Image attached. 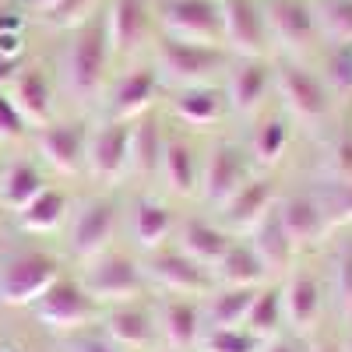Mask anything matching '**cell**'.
I'll return each instance as SVG.
<instances>
[{
    "mask_svg": "<svg viewBox=\"0 0 352 352\" xmlns=\"http://www.w3.org/2000/svg\"><path fill=\"white\" fill-rule=\"evenodd\" d=\"M109 56L113 50L106 36V14H92L74 28V36L60 56V78L67 96H74L78 102H92L106 85Z\"/></svg>",
    "mask_w": 352,
    "mask_h": 352,
    "instance_id": "1",
    "label": "cell"
},
{
    "mask_svg": "<svg viewBox=\"0 0 352 352\" xmlns=\"http://www.w3.org/2000/svg\"><path fill=\"white\" fill-rule=\"evenodd\" d=\"M60 261L46 250H18L0 261V307H32L60 278Z\"/></svg>",
    "mask_w": 352,
    "mask_h": 352,
    "instance_id": "2",
    "label": "cell"
},
{
    "mask_svg": "<svg viewBox=\"0 0 352 352\" xmlns=\"http://www.w3.org/2000/svg\"><path fill=\"white\" fill-rule=\"evenodd\" d=\"M32 314L43 328L50 331H60V335H71V331H81L96 320L99 314V303L85 292L81 282L60 275L43 296L32 303Z\"/></svg>",
    "mask_w": 352,
    "mask_h": 352,
    "instance_id": "3",
    "label": "cell"
},
{
    "mask_svg": "<svg viewBox=\"0 0 352 352\" xmlns=\"http://www.w3.org/2000/svg\"><path fill=\"white\" fill-rule=\"evenodd\" d=\"M81 285L96 303H131L134 296H141L144 275L127 254L102 250L99 257L88 261V268L81 275Z\"/></svg>",
    "mask_w": 352,
    "mask_h": 352,
    "instance_id": "4",
    "label": "cell"
},
{
    "mask_svg": "<svg viewBox=\"0 0 352 352\" xmlns=\"http://www.w3.org/2000/svg\"><path fill=\"white\" fill-rule=\"evenodd\" d=\"M155 60H159L162 78L187 88V85H204L215 71H222L226 53L219 46H208V43H187V39L162 36L155 46Z\"/></svg>",
    "mask_w": 352,
    "mask_h": 352,
    "instance_id": "5",
    "label": "cell"
},
{
    "mask_svg": "<svg viewBox=\"0 0 352 352\" xmlns=\"http://www.w3.org/2000/svg\"><path fill=\"white\" fill-rule=\"evenodd\" d=\"M275 92L300 124L314 127L328 116V85L296 60H282L275 67Z\"/></svg>",
    "mask_w": 352,
    "mask_h": 352,
    "instance_id": "6",
    "label": "cell"
},
{
    "mask_svg": "<svg viewBox=\"0 0 352 352\" xmlns=\"http://www.w3.org/2000/svg\"><path fill=\"white\" fill-rule=\"evenodd\" d=\"M162 36L187 39V43H222V14L219 0H162L159 4Z\"/></svg>",
    "mask_w": 352,
    "mask_h": 352,
    "instance_id": "7",
    "label": "cell"
},
{
    "mask_svg": "<svg viewBox=\"0 0 352 352\" xmlns=\"http://www.w3.org/2000/svg\"><path fill=\"white\" fill-rule=\"evenodd\" d=\"M131 131L134 120H106L99 131L88 134L85 169L102 184H116L131 169Z\"/></svg>",
    "mask_w": 352,
    "mask_h": 352,
    "instance_id": "8",
    "label": "cell"
},
{
    "mask_svg": "<svg viewBox=\"0 0 352 352\" xmlns=\"http://www.w3.org/2000/svg\"><path fill=\"white\" fill-rule=\"evenodd\" d=\"M222 43L240 56H264L268 50V25H264L261 0H219Z\"/></svg>",
    "mask_w": 352,
    "mask_h": 352,
    "instance_id": "9",
    "label": "cell"
},
{
    "mask_svg": "<svg viewBox=\"0 0 352 352\" xmlns=\"http://www.w3.org/2000/svg\"><path fill=\"white\" fill-rule=\"evenodd\" d=\"M268 43L275 39L282 50H307L317 39V18L310 0H261Z\"/></svg>",
    "mask_w": 352,
    "mask_h": 352,
    "instance_id": "10",
    "label": "cell"
},
{
    "mask_svg": "<svg viewBox=\"0 0 352 352\" xmlns=\"http://www.w3.org/2000/svg\"><path fill=\"white\" fill-rule=\"evenodd\" d=\"M88 124L85 120H50L36 131V148L56 173H78L88 152Z\"/></svg>",
    "mask_w": 352,
    "mask_h": 352,
    "instance_id": "11",
    "label": "cell"
},
{
    "mask_svg": "<svg viewBox=\"0 0 352 352\" xmlns=\"http://www.w3.org/2000/svg\"><path fill=\"white\" fill-rule=\"evenodd\" d=\"M113 229H116L113 201H106V197L85 201L74 215V222H71V254L81 257V261L99 257L113 240Z\"/></svg>",
    "mask_w": 352,
    "mask_h": 352,
    "instance_id": "12",
    "label": "cell"
},
{
    "mask_svg": "<svg viewBox=\"0 0 352 352\" xmlns=\"http://www.w3.org/2000/svg\"><path fill=\"white\" fill-rule=\"evenodd\" d=\"M148 275L173 296H204V292H212V275L184 250H155L148 261Z\"/></svg>",
    "mask_w": 352,
    "mask_h": 352,
    "instance_id": "13",
    "label": "cell"
},
{
    "mask_svg": "<svg viewBox=\"0 0 352 352\" xmlns=\"http://www.w3.org/2000/svg\"><path fill=\"white\" fill-rule=\"evenodd\" d=\"M250 180L247 173V159L236 144H219V148L208 155V166L201 169V190H204V201L222 208V204L236 194L243 184Z\"/></svg>",
    "mask_w": 352,
    "mask_h": 352,
    "instance_id": "14",
    "label": "cell"
},
{
    "mask_svg": "<svg viewBox=\"0 0 352 352\" xmlns=\"http://www.w3.org/2000/svg\"><path fill=\"white\" fill-rule=\"evenodd\" d=\"M272 208H275V180H268V176H250V180L222 204V222L232 232H250Z\"/></svg>",
    "mask_w": 352,
    "mask_h": 352,
    "instance_id": "15",
    "label": "cell"
},
{
    "mask_svg": "<svg viewBox=\"0 0 352 352\" xmlns=\"http://www.w3.org/2000/svg\"><path fill=\"white\" fill-rule=\"evenodd\" d=\"M272 85H275V67L264 60V56H243V60L229 71L226 102L236 113H254L264 102Z\"/></svg>",
    "mask_w": 352,
    "mask_h": 352,
    "instance_id": "16",
    "label": "cell"
},
{
    "mask_svg": "<svg viewBox=\"0 0 352 352\" xmlns=\"http://www.w3.org/2000/svg\"><path fill=\"white\" fill-rule=\"evenodd\" d=\"M159 96V74L155 67H134L113 85L109 96V120H138L148 113Z\"/></svg>",
    "mask_w": 352,
    "mask_h": 352,
    "instance_id": "17",
    "label": "cell"
},
{
    "mask_svg": "<svg viewBox=\"0 0 352 352\" xmlns=\"http://www.w3.org/2000/svg\"><path fill=\"white\" fill-rule=\"evenodd\" d=\"M275 215L285 229V236L292 240V247H310L317 236L328 232V219H324V208L317 204L314 194H292V197H282L275 204Z\"/></svg>",
    "mask_w": 352,
    "mask_h": 352,
    "instance_id": "18",
    "label": "cell"
},
{
    "mask_svg": "<svg viewBox=\"0 0 352 352\" xmlns=\"http://www.w3.org/2000/svg\"><path fill=\"white\" fill-rule=\"evenodd\" d=\"M8 96L18 106V113L25 116V124L43 127L53 120V85L39 67H21L8 81Z\"/></svg>",
    "mask_w": 352,
    "mask_h": 352,
    "instance_id": "19",
    "label": "cell"
},
{
    "mask_svg": "<svg viewBox=\"0 0 352 352\" xmlns=\"http://www.w3.org/2000/svg\"><path fill=\"white\" fill-rule=\"evenodd\" d=\"M106 36L116 56L134 53L148 36V8H144V0H109Z\"/></svg>",
    "mask_w": 352,
    "mask_h": 352,
    "instance_id": "20",
    "label": "cell"
},
{
    "mask_svg": "<svg viewBox=\"0 0 352 352\" xmlns=\"http://www.w3.org/2000/svg\"><path fill=\"white\" fill-rule=\"evenodd\" d=\"M282 310H285V320L296 331H310L320 320L324 300H320V285L310 272H292L289 275V282L282 285Z\"/></svg>",
    "mask_w": 352,
    "mask_h": 352,
    "instance_id": "21",
    "label": "cell"
},
{
    "mask_svg": "<svg viewBox=\"0 0 352 352\" xmlns=\"http://www.w3.org/2000/svg\"><path fill=\"white\" fill-rule=\"evenodd\" d=\"M250 250L257 254V261L264 264V272H268V275H282L292 264L296 247H292V240L285 236V229H282L275 208L250 229Z\"/></svg>",
    "mask_w": 352,
    "mask_h": 352,
    "instance_id": "22",
    "label": "cell"
},
{
    "mask_svg": "<svg viewBox=\"0 0 352 352\" xmlns=\"http://www.w3.org/2000/svg\"><path fill=\"white\" fill-rule=\"evenodd\" d=\"M226 92L215 85H187L180 88V96L173 99V113H176V120H184L190 127H208L215 124L219 116L226 113Z\"/></svg>",
    "mask_w": 352,
    "mask_h": 352,
    "instance_id": "23",
    "label": "cell"
},
{
    "mask_svg": "<svg viewBox=\"0 0 352 352\" xmlns=\"http://www.w3.org/2000/svg\"><path fill=\"white\" fill-rule=\"evenodd\" d=\"M229 232L215 222H204V219H190L184 229H180V250L197 261L201 268H208V264H219L222 254L229 250Z\"/></svg>",
    "mask_w": 352,
    "mask_h": 352,
    "instance_id": "24",
    "label": "cell"
},
{
    "mask_svg": "<svg viewBox=\"0 0 352 352\" xmlns=\"http://www.w3.org/2000/svg\"><path fill=\"white\" fill-rule=\"evenodd\" d=\"M162 176L173 194H194L201 187V166H197V155L194 148L184 141V138H166L162 144Z\"/></svg>",
    "mask_w": 352,
    "mask_h": 352,
    "instance_id": "25",
    "label": "cell"
},
{
    "mask_svg": "<svg viewBox=\"0 0 352 352\" xmlns=\"http://www.w3.org/2000/svg\"><path fill=\"white\" fill-rule=\"evenodd\" d=\"M152 317L144 314L141 307H131V303H116L109 314H106V335L113 345L120 349H144L152 345Z\"/></svg>",
    "mask_w": 352,
    "mask_h": 352,
    "instance_id": "26",
    "label": "cell"
},
{
    "mask_svg": "<svg viewBox=\"0 0 352 352\" xmlns=\"http://www.w3.org/2000/svg\"><path fill=\"white\" fill-rule=\"evenodd\" d=\"M39 190H46V180H43V169L36 162L18 159V162L0 169V204L4 208L21 212Z\"/></svg>",
    "mask_w": 352,
    "mask_h": 352,
    "instance_id": "27",
    "label": "cell"
},
{
    "mask_svg": "<svg viewBox=\"0 0 352 352\" xmlns=\"http://www.w3.org/2000/svg\"><path fill=\"white\" fill-rule=\"evenodd\" d=\"M131 232H134V240H138L141 250H159L162 240H169V232H173V212L155 197H141L134 204Z\"/></svg>",
    "mask_w": 352,
    "mask_h": 352,
    "instance_id": "28",
    "label": "cell"
},
{
    "mask_svg": "<svg viewBox=\"0 0 352 352\" xmlns=\"http://www.w3.org/2000/svg\"><path fill=\"white\" fill-rule=\"evenodd\" d=\"M14 215H18V226L25 232H53L67 215V194L56 187H46Z\"/></svg>",
    "mask_w": 352,
    "mask_h": 352,
    "instance_id": "29",
    "label": "cell"
},
{
    "mask_svg": "<svg viewBox=\"0 0 352 352\" xmlns=\"http://www.w3.org/2000/svg\"><path fill=\"white\" fill-rule=\"evenodd\" d=\"M162 335L173 349H190L201 335V310L187 296H173L162 303Z\"/></svg>",
    "mask_w": 352,
    "mask_h": 352,
    "instance_id": "30",
    "label": "cell"
},
{
    "mask_svg": "<svg viewBox=\"0 0 352 352\" xmlns=\"http://www.w3.org/2000/svg\"><path fill=\"white\" fill-rule=\"evenodd\" d=\"M162 131L152 116H138L134 131H131V169L138 176H152L162 169Z\"/></svg>",
    "mask_w": 352,
    "mask_h": 352,
    "instance_id": "31",
    "label": "cell"
},
{
    "mask_svg": "<svg viewBox=\"0 0 352 352\" xmlns=\"http://www.w3.org/2000/svg\"><path fill=\"white\" fill-rule=\"evenodd\" d=\"M257 296L254 285H226L219 292H212L208 300V320L212 328H240L247 320V310Z\"/></svg>",
    "mask_w": 352,
    "mask_h": 352,
    "instance_id": "32",
    "label": "cell"
},
{
    "mask_svg": "<svg viewBox=\"0 0 352 352\" xmlns=\"http://www.w3.org/2000/svg\"><path fill=\"white\" fill-rule=\"evenodd\" d=\"M282 320H285V310H282V285L275 289H257V296L247 310V320H243V328L250 335H257L261 342H272L282 328Z\"/></svg>",
    "mask_w": 352,
    "mask_h": 352,
    "instance_id": "33",
    "label": "cell"
},
{
    "mask_svg": "<svg viewBox=\"0 0 352 352\" xmlns=\"http://www.w3.org/2000/svg\"><path fill=\"white\" fill-rule=\"evenodd\" d=\"M215 275L222 285H254L257 289V282L268 272H264V264L250 250V243H229V250L215 264Z\"/></svg>",
    "mask_w": 352,
    "mask_h": 352,
    "instance_id": "34",
    "label": "cell"
},
{
    "mask_svg": "<svg viewBox=\"0 0 352 352\" xmlns=\"http://www.w3.org/2000/svg\"><path fill=\"white\" fill-rule=\"evenodd\" d=\"M317 36L335 46H352V0H317L314 4Z\"/></svg>",
    "mask_w": 352,
    "mask_h": 352,
    "instance_id": "35",
    "label": "cell"
},
{
    "mask_svg": "<svg viewBox=\"0 0 352 352\" xmlns=\"http://www.w3.org/2000/svg\"><path fill=\"white\" fill-rule=\"evenodd\" d=\"M285 148H289V127L278 120V116L275 120H264L250 138V152L261 166H275L285 155Z\"/></svg>",
    "mask_w": 352,
    "mask_h": 352,
    "instance_id": "36",
    "label": "cell"
},
{
    "mask_svg": "<svg viewBox=\"0 0 352 352\" xmlns=\"http://www.w3.org/2000/svg\"><path fill=\"white\" fill-rule=\"evenodd\" d=\"M264 342L250 335L247 328H212L204 338V352H261Z\"/></svg>",
    "mask_w": 352,
    "mask_h": 352,
    "instance_id": "37",
    "label": "cell"
},
{
    "mask_svg": "<svg viewBox=\"0 0 352 352\" xmlns=\"http://www.w3.org/2000/svg\"><path fill=\"white\" fill-rule=\"evenodd\" d=\"M317 204L324 208V219L328 226L335 222H352V180H335L328 184V194L317 197Z\"/></svg>",
    "mask_w": 352,
    "mask_h": 352,
    "instance_id": "38",
    "label": "cell"
},
{
    "mask_svg": "<svg viewBox=\"0 0 352 352\" xmlns=\"http://www.w3.org/2000/svg\"><path fill=\"white\" fill-rule=\"evenodd\" d=\"M96 8H99V0H56L46 11V21L56 28H78L81 21L96 14Z\"/></svg>",
    "mask_w": 352,
    "mask_h": 352,
    "instance_id": "39",
    "label": "cell"
},
{
    "mask_svg": "<svg viewBox=\"0 0 352 352\" xmlns=\"http://www.w3.org/2000/svg\"><path fill=\"white\" fill-rule=\"evenodd\" d=\"M25 131H28L25 116L18 113V106L11 102V96L4 92V88H0V141H4V144L21 141V138H25Z\"/></svg>",
    "mask_w": 352,
    "mask_h": 352,
    "instance_id": "40",
    "label": "cell"
},
{
    "mask_svg": "<svg viewBox=\"0 0 352 352\" xmlns=\"http://www.w3.org/2000/svg\"><path fill=\"white\" fill-rule=\"evenodd\" d=\"M335 289H338V296H342V303L352 310V247H345L342 250V257H338V272H335Z\"/></svg>",
    "mask_w": 352,
    "mask_h": 352,
    "instance_id": "41",
    "label": "cell"
},
{
    "mask_svg": "<svg viewBox=\"0 0 352 352\" xmlns=\"http://www.w3.org/2000/svg\"><path fill=\"white\" fill-rule=\"evenodd\" d=\"M71 352H120V345L102 342V338H78L71 342Z\"/></svg>",
    "mask_w": 352,
    "mask_h": 352,
    "instance_id": "42",
    "label": "cell"
},
{
    "mask_svg": "<svg viewBox=\"0 0 352 352\" xmlns=\"http://www.w3.org/2000/svg\"><path fill=\"white\" fill-rule=\"evenodd\" d=\"M261 352H303V345L296 338H272L268 349H261Z\"/></svg>",
    "mask_w": 352,
    "mask_h": 352,
    "instance_id": "43",
    "label": "cell"
},
{
    "mask_svg": "<svg viewBox=\"0 0 352 352\" xmlns=\"http://www.w3.org/2000/svg\"><path fill=\"white\" fill-rule=\"evenodd\" d=\"M18 71H21V56H14V60H0V85H8Z\"/></svg>",
    "mask_w": 352,
    "mask_h": 352,
    "instance_id": "44",
    "label": "cell"
},
{
    "mask_svg": "<svg viewBox=\"0 0 352 352\" xmlns=\"http://www.w3.org/2000/svg\"><path fill=\"white\" fill-rule=\"evenodd\" d=\"M342 71H345V81H352V46H345L342 53Z\"/></svg>",
    "mask_w": 352,
    "mask_h": 352,
    "instance_id": "45",
    "label": "cell"
},
{
    "mask_svg": "<svg viewBox=\"0 0 352 352\" xmlns=\"http://www.w3.org/2000/svg\"><path fill=\"white\" fill-rule=\"evenodd\" d=\"M28 4H32V8H39V11L46 14V11H50V8L56 4V0H28Z\"/></svg>",
    "mask_w": 352,
    "mask_h": 352,
    "instance_id": "46",
    "label": "cell"
},
{
    "mask_svg": "<svg viewBox=\"0 0 352 352\" xmlns=\"http://www.w3.org/2000/svg\"><path fill=\"white\" fill-rule=\"evenodd\" d=\"M314 352H342V349H338V345H335V342H324V345H317V349H314Z\"/></svg>",
    "mask_w": 352,
    "mask_h": 352,
    "instance_id": "47",
    "label": "cell"
},
{
    "mask_svg": "<svg viewBox=\"0 0 352 352\" xmlns=\"http://www.w3.org/2000/svg\"><path fill=\"white\" fill-rule=\"evenodd\" d=\"M0 352H14V349H11V345H0Z\"/></svg>",
    "mask_w": 352,
    "mask_h": 352,
    "instance_id": "48",
    "label": "cell"
},
{
    "mask_svg": "<svg viewBox=\"0 0 352 352\" xmlns=\"http://www.w3.org/2000/svg\"><path fill=\"white\" fill-rule=\"evenodd\" d=\"M349 138H352V134H349Z\"/></svg>",
    "mask_w": 352,
    "mask_h": 352,
    "instance_id": "49",
    "label": "cell"
}]
</instances>
